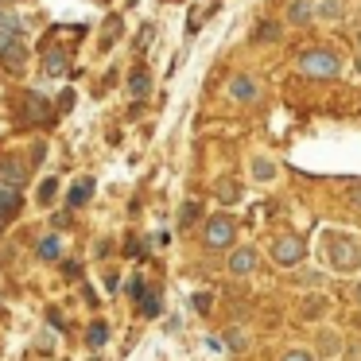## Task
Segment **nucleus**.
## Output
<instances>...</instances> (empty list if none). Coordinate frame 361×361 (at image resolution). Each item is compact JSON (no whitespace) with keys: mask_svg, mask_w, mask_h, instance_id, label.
I'll return each instance as SVG.
<instances>
[{"mask_svg":"<svg viewBox=\"0 0 361 361\" xmlns=\"http://www.w3.org/2000/svg\"><path fill=\"white\" fill-rule=\"evenodd\" d=\"M128 291L140 299L144 314H159V295H148V291H144V280H133V288H128Z\"/></svg>","mask_w":361,"mask_h":361,"instance_id":"17","label":"nucleus"},{"mask_svg":"<svg viewBox=\"0 0 361 361\" xmlns=\"http://www.w3.org/2000/svg\"><path fill=\"white\" fill-rule=\"evenodd\" d=\"M117 27H121V20H117V16H113L109 24H105V47H109V43L117 39Z\"/></svg>","mask_w":361,"mask_h":361,"instance_id":"27","label":"nucleus"},{"mask_svg":"<svg viewBox=\"0 0 361 361\" xmlns=\"http://www.w3.org/2000/svg\"><path fill=\"white\" fill-rule=\"evenodd\" d=\"M55 195H59V179H43L39 183V202L51 206V202H55Z\"/></svg>","mask_w":361,"mask_h":361,"instance_id":"25","label":"nucleus"},{"mask_svg":"<svg viewBox=\"0 0 361 361\" xmlns=\"http://www.w3.org/2000/svg\"><path fill=\"white\" fill-rule=\"evenodd\" d=\"M24 113L35 121V125H47V117H51V109H47V97H43V94H27V102H24Z\"/></svg>","mask_w":361,"mask_h":361,"instance_id":"14","label":"nucleus"},{"mask_svg":"<svg viewBox=\"0 0 361 361\" xmlns=\"http://www.w3.org/2000/svg\"><path fill=\"white\" fill-rule=\"evenodd\" d=\"M202 245L206 249H233L237 245V221L229 214H214L202 221Z\"/></svg>","mask_w":361,"mask_h":361,"instance_id":"4","label":"nucleus"},{"mask_svg":"<svg viewBox=\"0 0 361 361\" xmlns=\"http://www.w3.org/2000/svg\"><path fill=\"white\" fill-rule=\"evenodd\" d=\"M268 257L276 268H299L307 260V241L299 233H276L268 245Z\"/></svg>","mask_w":361,"mask_h":361,"instance_id":"3","label":"nucleus"},{"mask_svg":"<svg viewBox=\"0 0 361 361\" xmlns=\"http://www.w3.org/2000/svg\"><path fill=\"white\" fill-rule=\"evenodd\" d=\"M148 94H152L148 71H133V74H128V97H133V102H140V97H148Z\"/></svg>","mask_w":361,"mask_h":361,"instance_id":"15","label":"nucleus"},{"mask_svg":"<svg viewBox=\"0 0 361 361\" xmlns=\"http://www.w3.org/2000/svg\"><path fill=\"white\" fill-rule=\"evenodd\" d=\"M90 195H94V179H78L71 187V195H66V206H74V210H78V206L90 202Z\"/></svg>","mask_w":361,"mask_h":361,"instance_id":"16","label":"nucleus"},{"mask_svg":"<svg viewBox=\"0 0 361 361\" xmlns=\"http://www.w3.org/2000/svg\"><path fill=\"white\" fill-rule=\"evenodd\" d=\"M353 66H357V74H361V47H357V59H353Z\"/></svg>","mask_w":361,"mask_h":361,"instance_id":"28","label":"nucleus"},{"mask_svg":"<svg viewBox=\"0 0 361 361\" xmlns=\"http://www.w3.org/2000/svg\"><path fill=\"white\" fill-rule=\"evenodd\" d=\"M345 198H350V206H357V210H361V183H350V190H345Z\"/></svg>","mask_w":361,"mask_h":361,"instance_id":"26","label":"nucleus"},{"mask_svg":"<svg viewBox=\"0 0 361 361\" xmlns=\"http://www.w3.org/2000/svg\"><path fill=\"white\" fill-rule=\"evenodd\" d=\"M322 260H326L330 272H357L361 268V245L353 241L350 233H326V241H322Z\"/></svg>","mask_w":361,"mask_h":361,"instance_id":"1","label":"nucleus"},{"mask_svg":"<svg viewBox=\"0 0 361 361\" xmlns=\"http://www.w3.org/2000/svg\"><path fill=\"white\" fill-rule=\"evenodd\" d=\"M0 66H4V71L8 74H20L27 66V51H24V39L20 43H12L8 51H4V55H0Z\"/></svg>","mask_w":361,"mask_h":361,"instance_id":"11","label":"nucleus"},{"mask_svg":"<svg viewBox=\"0 0 361 361\" xmlns=\"http://www.w3.org/2000/svg\"><path fill=\"white\" fill-rule=\"evenodd\" d=\"M299 74L303 78H314V82H334V78H342V59L334 55L330 47H311V51H303L299 55Z\"/></svg>","mask_w":361,"mask_h":361,"instance_id":"2","label":"nucleus"},{"mask_svg":"<svg viewBox=\"0 0 361 361\" xmlns=\"http://www.w3.org/2000/svg\"><path fill=\"white\" fill-rule=\"evenodd\" d=\"M342 16H345V0H319V4H314V20L338 24Z\"/></svg>","mask_w":361,"mask_h":361,"instance_id":"13","label":"nucleus"},{"mask_svg":"<svg viewBox=\"0 0 361 361\" xmlns=\"http://www.w3.org/2000/svg\"><path fill=\"white\" fill-rule=\"evenodd\" d=\"M218 198H221L226 206H237V202H241V187H237L233 179H221V183H218Z\"/></svg>","mask_w":361,"mask_h":361,"instance_id":"20","label":"nucleus"},{"mask_svg":"<svg viewBox=\"0 0 361 361\" xmlns=\"http://www.w3.org/2000/svg\"><path fill=\"white\" fill-rule=\"evenodd\" d=\"M226 268H229V276H233V280H249V276L260 268V249H257V245H233Z\"/></svg>","mask_w":361,"mask_h":361,"instance_id":"6","label":"nucleus"},{"mask_svg":"<svg viewBox=\"0 0 361 361\" xmlns=\"http://www.w3.org/2000/svg\"><path fill=\"white\" fill-rule=\"evenodd\" d=\"M0 4H8V0H0Z\"/></svg>","mask_w":361,"mask_h":361,"instance_id":"32","label":"nucleus"},{"mask_svg":"<svg viewBox=\"0 0 361 361\" xmlns=\"http://www.w3.org/2000/svg\"><path fill=\"white\" fill-rule=\"evenodd\" d=\"M105 338H109V326H105V322H94V326L86 330V342L94 345V350H97V345H105Z\"/></svg>","mask_w":361,"mask_h":361,"instance_id":"23","label":"nucleus"},{"mask_svg":"<svg viewBox=\"0 0 361 361\" xmlns=\"http://www.w3.org/2000/svg\"><path fill=\"white\" fill-rule=\"evenodd\" d=\"M283 20H288L291 27H311L314 24V0H288Z\"/></svg>","mask_w":361,"mask_h":361,"instance_id":"8","label":"nucleus"},{"mask_svg":"<svg viewBox=\"0 0 361 361\" xmlns=\"http://www.w3.org/2000/svg\"><path fill=\"white\" fill-rule=\"evenodd\" d=\"M221 342H229V350H233V353L249 350V334H245L241 326H229V330H226V338H221Z\"/></svg>","mask_w":361,"mask_h":361,"instance_id":"21","label":"nucleus"},{"mask_svg":"<svg viewBox=\"0 0 361 361\" xmlns=\"http://www.w3.org/2000/svg\"><path fill=\"white\" fill-rule=\"evenodd\" d=\"M280 39V24L276 20H264V24H257V35H252V43H276Z\"/></svg>","mask_w":361,"mask_h":361,"instance_id":"18","label":"nucleus"},{"mask_svg":"<svg viewBox=\"0 0 361 361\" xmlns=\"http://www.w3.org/2000/svg\"><path fill=\"white\" fill-rule=\"evenodd\" d=\"M198 214H202V206L195 202V198H190V202H183V210H179V226L187 229V226H195V218Z\"/></svg>","mask_w":361,"mask_h":361,"instance_id":"22","label":"nucleus"},{"mask_svg":"<svg viewBox=\"0 0 361 361\" xmlns=\"http://www.w3.org/2000/svg\"><path fill=\"white\" fill-rule=\"evenodd\" d=\"M249 175H252V183H276L280 179V164L272 156H252Z\"/></svg>","mask_w":361,"mask_h":361,"instance_id":"10","label":"nucleus"},{"mask_svg":"<svg viewBox=\"0 0 361 361\" xmlns=\"http://www.w3.org/2000/svg\"><path fill=\"white\" fill-rule=\"evenodd\" d=\"M43 71H47V74H63L66 71V55L59 47H51L47 55H43Z\"/></svg>","mask_w":361,"mask_h":361,"instance_id":"19","label":"nucleus"},{"mask_svg":"<svg viewBox=\"0 0 361 361\" xmlns=\"http://www.w3.org/2000/svg\"><path fill=\"white\" fill-rule=\"evenodd\" d=\"M4 229H8V221H0V233H4Z\"/></svg>","mask_w":361,"mask_h":361,"instance_id":"29","label":"nucleus"},{"mask_svg":"<svg viewBox=\"0 0 361 361\" xmlns=\"http://www.w3.org/2000/svg\"><path fill=\"white\" fill-rule=\"evenodd\" d=\"M20 206H24V195H20V187L0 183V221H12V218L20 214Z\"/></svg>","mask_w":361,"mask_h":361,"instance_id":"9","label":"nucleus"},{"mask_svg":"<svg viewBox=\"0 0 361 361\" xmlns=\"http://www.w3.org/2000/svg\"><path fill=\"white\" fill-rule=\"evenodd\" d=\"M35 252H39V260H47V264H55V260L63 257V237H59V233H47V237H39V245H35Z\"/></svg>","mask_w":361,"mask_h":361,"instance_id":"12","label":"nucleus"},{"mask_svg":"<svg viewBox=\"0 0 361 361\" xmlns=\"http://www.w3.org/2000/svg\"><path fill=\"white\" fill-rule=\"evenodd\" d=\"M357 47H361V32H357Z\"/></svg>","mask_w":361,"mask_h":361,"instance_id":"31","label":"nucleus"},{"mask_svg":"<svg viewBox=\"0 0 361 361\" xmlns=\"http://www.w3.org/2000/svg\"><path fill=\"white\" fill-rule=\"evenodd\" d=\"M357 303H361V283H357Z\"/></svg>","mask_w":361,"mask_h":361,"instance_id":"30","label":"nucleus"},{"mask_svg":"<svg viewBox=\"0 0 361 361\" xmlns=\"http://www.w3.org/2000/svg\"><path fill=\"white\" fill-rule=\"evenodd\" d=\"M32 179V171H27V164L20 156H0V183H8V187H24V183Z\"/></svg>","mask_w":361,"mask_h":361,"instance_id":"7","label":"nucleus"},{"mask_svg":"<svg viewBox=\"0 0 361 361\" xmlns=\"http://www.w3.org/2000/svg\"><path fill=\"white\" fill-rule=\"evenodd\" d=\"M280 361H319V357H314V350H307V345H291V350H283Z\"/></svg>","mask_w":361,"mask_h":361,"instance_id":"24","label":"nucleus"},{"mask_svg":"<svg viewBox=\"0 0 361 361\" xmlns=\"http://www.w3.org/2000/svg\"><path fill=\"white\" fill-rule=\"evenodd\" d=\"M226 97L233 105H257L260 102V82L252 78L249 71H237V74H229V82H226Z\"/></svg>","mask_w":361,"mask_h":361,"instance_id":"5","label":"nucleus"}]
</instances>
